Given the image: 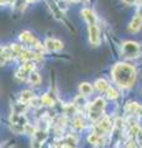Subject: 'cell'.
Masks as SVG:
<instances>
[{
  "instance_id": "6da1fadb",
  "label": "cell",
  "mask_w": 142,
  "mask_h": 148,
  "mask_svg": "<svg viewBox=\"0 0 142 148\" xmlns=\"http://www.w3.org/2000/svg\"><path fill=\"white\" fill-rule=\"evenodd\" d=\"M114 82L121 88H129L134 84L136 78L135 68L126 63H117L111 71Z\"/></svg>"
},
{
  "instance_id": "7a4b0ae2",
  "label": "cell",
  "mask_w": 142,
  "mask_h": 148,
  "mask_svg": "<svg viewBox=\"0 0 142 148\" xmlns=\"http://www.w3.org/2000/svg\"><path fill=\"white\" fill-rule=\"evenodd\" d=\"M105 108V101L102 98H98L94 103H91L90 109H89V117L93 121H97L102 117L103 115V110Z\"/></svg>"
},
{
  "instance_id": "3957f363",
  "label": "cell",
  "mask_w": 142,
  "mask_h": 148,
  "mask_svg": "<svg viewBox=\"0 0 142 148\" xmlns=\"http://www.w3.org/2000/svg\"><path fill=\"white\" fill-rule=\"evenodd\" d=\"M122 53L125 57H136L140 53V46L136 42H131V41L125 42L122 45Z\"/></svg>"
},
{
  "instance_id": "277c9868",
  "label": "cell",
  "mask_w": 142,
  "mask_h": 148,
  "mask_svg": "<svg viewBox=\"0 0 142 148\" xmlns=\"http://www.w3.org/2000/svg\"><path fill=\"white\" fill-rule=\"evenodd\" d=\"M89 40L94 46L99 45L100 41V32L97 25H89Z\"/></svg>"
},
{
  "instance_id": "5b68a950",
  "label": "cell",
  "mask_w": 142,
  "mask_h": 148,
  "mask_svg": "<svg viewBox=\"0 0 142 148\" xmlns=\"http://www.w3.org/2000/svg\"><path fill=\"white\" fill-rule=\"evenodd\" d=\"M45 46H46V48H47L48 51H59V49L63 48V43L61 42V41L52 40V38L46 40Z\"/></svg>"
},
{
  "instance_id": "8992f818",
  "label": "cell",
  "mask_w": 142,
  "mask_h": 148,
  "mask_svg": "<svg viewBox=\"0 0 142 148\" xmlns=\"http://www.w3.org/2000/svg\"><path fill=\"white\" fill-rule=\"evenodd\" d=\"M142 26V17L141 16H135L132 18V21L130 22V26H129V30L132 32H137Z\"/></svg>"
},
{
  "instance_id": "52a82bcc",
  "label": "cell",
  "mask_w": 142,
  "mask_h": 148,
  "mask_svg": "<svg viewBox=\"0 0 142 148\" xmlns=\"http://www.w3.org/2000/svg\"><path fill=\"white\" fill-rule=\"evenodd\" d=\"M82 15L88 21L89 25H95V15L91 10H89V9H83V10H82Z\"/></svg>"
},
{
  "instance_id": "ba28073f",
  "label": "cell",
  "mask_w": 142,
  "mask_h": 148,
  "mask_svg": "<svg viewBox=\"0 0 142 148\" xmlns=\"http://www.w3.org/2000/svg\"><path fill=\"white\" fill-rule=\"evenodd\" d=\"M20 99H21V101L24 104H27V103H30L32 99H35V95L32 94V91L25 90V91H22L20 94Z\"/></svg>"
},
{
  "instance_id": "9c48e42d",
  "label": "cell",
  "mask_w": 142,
  "mask_h": 148,
  "mask_svg": "<svg viewBox=\"0 0 142 148\" xmlns=\"http://www.w3.org/2000/svg\"><path fill=\"white\" fill-rule=\"evenodd\" d=\"M95 88H97L99 91H106L110 86H109V84H108L106 80H104V79H98L97 82H95Z\"/></svg>"
},
{
  "instance_id": "30bf717a",
  "label": "cell",
  "mask_w": 142,
  "mask_h": 148,
  "mask_svg": "<svg viewBox=\"0 0 142 148\" xmlns=\"http://www.w3.org/2000/svg\"><path fill=\"white\" fill-rule=\"evenodd\" d=\"M79 90L83 95H89V94H91V91H93V88H91L89 83H82L79 85Z\"/></svg>"
},
{
  "instance_id": "8fae6325",
  "label": "cell",
  "mask_w": 142,
  "mask_h": 148,
  "mask_svg": "<svg viewBox=\"0 0 142 148\" xmlns=\"http://www.w3.org/2000/svg\"><path fill=\"white\" fill-rule=\"evenodd\" d=\"M140 108L141 106L137 103H129L126 105V111H129L130 114H136V112H139Z\"/></svg>"
},
{
  "instance_id": "7c38bea8",
  "label": "cell",
  "mask_w": 142,
  "mask_h": 148,
  "mask_svg": "<svg viewBox=\"0 0 142 148\" xmlns=\"http://www.w3.org/2000/svg\"><path fill=\"white\" fill-rule=\"evenodd\" d=\"M29 80L31 84H35V85H37L40 84V82H41V78L37 73H30V77H29Z\"/></svg>"
},
{
  "instance_id": "4fadbf2b",
  "label": "cell",
  "mask_w": 142,
  "mask_h": 148,
  "mask_svg": "<svg viewBox=\"0 0 142 148\" xmlns=\"http://www.w3.org/2000/svg\"><path fill=\"white\" fill-rule=\"evenodd\" d=\"M88 142L90 143V145H98V143L100 142V136L97 135V133H91V135L88 136Z\"/></svg>"
},
{
  "instance_id": "5bb4252c",
  "label": "cell",
  "mask_w": 142,
  "mask_h": 148,
  "mask_svg": "<svg viewBox=\"0 0 142 148\" xmlns=\"http://www.w3.org/2000/svg\"><path fill=\"white\" fill-rule=\"evenodd\" d=\"M106 96L111 100H115V99L119 98V92L114 89V88H109V89L106 90Z\"/></svg>"
},
{
  "instance_id": "9a60e30c",
  "label": "cell",
  "mask_w": 142,
  "mask_h": 148,
  "mask_svg": "<svg viewBox=\"0 0 142 148\" xmlns=\"http://www.w3.org/2000/svg\"><path fill=\"white\" fill-rule=\"evenodd\" d=\"M32 36L34 35H31L30 32L25 31V32H22V34L20 35V40L22 41V42H25V43H29L30 41H31V38H32Z\"/></svg>"
},
{
  "instance_id": "2e32d148",
  "label": "cell",
  "mask_w": 142,
  "mask_h": 148,
  "mask_svg": "<svg viewBox=\"0 0 142 148\" xmlns=\"http://www.w3.org/2000/svg\"><path fill=\"white\" fill-rule=\"evenodd\" d=\"M41 101H42V105H48V106L53 105V100L49 95H43L42 98H41Z\"/></svg>"
},
{
  "instance_id": "e0dca14e",
  "label": "cell",
  "mask_w": 142,
  "mask_h": 148,
  "mask_svg": "<svg viewBox=\"0 0 142 148\" xmlns=\"http://www.w3.org/2000/svg\"><path fill=\"white\" fill-rule=\"evenodd\" d=\"M73 127L77 128V130H82V128H84V122H83V120H80V119L75 120V121L73 122Z\"/></svg>"
},
{
  "instance_id": "ac0fdd59",
  "label": "cell",
  "mask_w": 142,
  "mask_h": 148,
  "mask_svg": "<svg viewBox=\"0 0 142 148\" xmlns=\"http://www.w3.org/2000/svg\"><path fill=\"white\" fill-rule=\"evenodd\" d=\"M31 148H42V142H40L37 138H34L31 142Z\"/></svg>"
},
{
  "instance_id": "d6986e66",
  "label": "cell",
  "mask_w": 142,
  "mask_h": 148,
  "mask_svg": "<svg viewBox=\"0 0 142 148\" xmlns=\"http://www.w3.org/2000/svg\"><path fill=\"white\" fill-rule=\"evenodd\" d=\"M125 4H127V5H134V4L136 3V0H122Z\"/></svg>"
},
{
  "instance_id": "ffe728a7",
  "label": "cell",
  "mask_w": 142,
  "mask_h": 148,
  "mask_svg": "<svg viewBox=\"0 0 142 148\" xmlns=\"http://www.w3.org/2000/svg\"><path fill=\"white\" fill-rule=\"evenodd\" d=\"M127 148H136V145L134 142H130L129 145H127Z\"/></svg>"
},
{
  "instance_id": "44dd1931",
  "label": "cell",
  "mask_w": 142,
  "mask_h": 148,
  "mask_svg": "<svg viewBox=\"0 0 142 148\" xmlns=\"http://www.w3.org/2000/svg\"><path fill=\"white\" fill-rule=\"evenodd\" d=\"M139 115H140V116H142V108H140V110H139Z\"/></svg>"
},
{
  "instance_id": "7402d4cb",
  "label": "cell",
  "mask_w": 142,
  "mask_h": 148,
  "mask_svg": "<svg viewBox=\"0 0 142 148\" xmlns=\"http://www.w3.org/2000/svg\"><path fill=\"white\" fill-rule=\"evenodd\" d=\"M71 1H73V3H75V1H78V0H71Z\"/></svg>"
},
{
  "instance_id": "603a6c76",
  "label": "cell",
  "mask_w": 142,
  "mask_h": 148,
  "mask_svg": "<svg viewBox=\"0 0 142 148\" xmlns=\"http://www.w3.org/2000/svg\"><path fill=\"white\" fill-rule=\"evenodd\" d=\"M26 1H32V0H26Z\"/></svg>"
}]
</instances>
